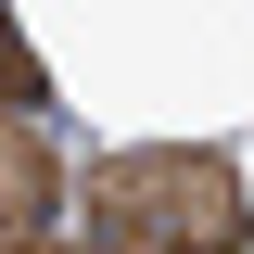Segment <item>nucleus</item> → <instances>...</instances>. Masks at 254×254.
<instances>
[{
	"label": "nucleus",
	"mask_w": 254,
	"mask_h": 254,
	"mask_svg": "<svg viewBox=\"0 0 254 254\" xmlns=\"http://www.w3.org/2000/svg\"><path fill=\"white\" fill-rule=\"evenodd\" d=\"M254 203L229 153H115L89 178V242L76 254H242Z\"/></svg>",
	"instance_id": "1"
},
{
	"label": "nucleus",
	"mask_w": 254,
	"mask_h": 254,
	"mask_svg": "<svg viewBox=\"0 0 254 254\" xmlns=\"http://www.w3.org/2000/svg\"><path fill=\"white\" fill-rule=\"evenodd\" d=\"M51 203H64V165L26 115H0V254L13 242H51Z\"/></svg>",
	"instance_id": "2"
},
{
	"label": "nucleus",
	"mask_w": 254,
	"mask_h": 254,
	"mask_svg": "<svg viewBox=\"0 0 254 254\" xmlns=\"http://www.w3.org/2000/svg\"><path fill=\"white\" fill-rule=\"evenodd\" d=\"M26 102H51V76H38V51H26V26L0 13V115H26Z\"/></svg>",
	"instance_id": "3"
},
{
	"label": "nucleus",
	"mask_w": 254,
	"mask_h": 254,
	"mask_svg": "<svg viewBox=\"0 0 254 254\" xmlns=\"http://www.w3.org/2000/svg\"><path fill=\"white\" fill-rule=\"evenodd\" d=\"M13 254H76V242H13Z\"/></svg>",
	"instance_id": "4"
}]
</instances>
